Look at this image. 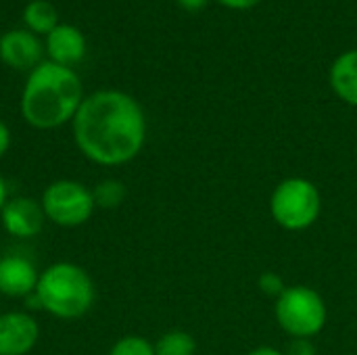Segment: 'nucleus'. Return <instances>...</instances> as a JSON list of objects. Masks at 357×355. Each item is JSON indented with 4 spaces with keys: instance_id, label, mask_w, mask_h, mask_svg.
I'll list each match as a JSON object with an SVG mask.
<instances>
[{
    "instance_id": "obj_1",
    "label": "nucleus",
    "mask_w": 357,
    "mask_h": 355,
    "mask_svg": "<svg viewBox=\"0 0 357 355\" xmlns=\"http://www.w3.org/2000/svg\"><path fill=\"white\" fill-rule=\"evenodd\" d=\"M71 123L82 155L105 167L130 163L146 140L142 107L119 90H100L86 96Z\"/></svg>"
},
{
    "instance_id": "obj_22",
    "label": "nucleus",
    "mask_w": 357,
    "mask_h": 355,
    "mask_svg": "<svg viewBox=\"0 0 357 355\" xmlns=\"http://www.w3.org/2000/svg\"><path fill=\"white\" fill-rule=\"evenodd\" d=\"M247 355H284V352H280L276 347H270V345H261V347L251 349Z\"/></svg>"
},
{
    "instance_id": "obj_14",
    "label": "nucleus",
    "mask_w": 357,
    "mask_h": 355,
    "mask_svg": "<svg viewBox=\"0 0 357 355\" xmlns=\"http://www.w3.org/2000/svg\"><path fill=\"white\" fill-rule=\"evenodd\" d=\"M155 345V355H195L197 341L186 331H167L163 333Z\"/></svg>"
},
{
    "instance_id": "obj_10",
    "label": "nucleus",
    "mask_w": 357,
    "mask_h": 355,
    "mask_svg": "<svg viewBox=\"0 0 357 355\" xmlns=\"http://www.w3.org/2000/svg\"><path fill=\"white\" fill-rule=\"evenodd\" d=\"M42 46L31 31L15 29L0 40V59L15 69H36L40 65Z\"/></svg>"
},
{
    "instance_id": "obj_8",
    "label": "nucleus",
    "mask_w": 357,
    "mask_h": 355,
    "mask_svg": "<svg viewBox=\"0 0 357 355\" xmlns=\"http://www.w3.org/2000/svg\"><path fill=\"white\" fill-rule=\"evenodd\" d=\"M40 339L38 322L25 312L0 314V355H27Z\"/></svg>"
},
{
    "instance_id": "obj_9",
    "label": "nucleus",
    "mask_w": 357,
    "mask_h": 355,
    "mask_svg": "<svg viewBox=\"0 0 357 355\" xmlns=\"http://www.w3.org/2000/svg\"><path fill=\"white\" fill-rule=\"evenodd\" d=\"M38 278L40 274L31 259L17 253L0 257V295L13 299H27L36 293Z\"/></svg>"
},
{
    "instance_id": "obj_6",
    "label": "nucleus",
    "mask_w": 357,
    "mask_h": 355,
    "mask_svg": "<svg viewBox=\"0 0 357 355\" xmlns=\"http://www.w3.org/2000/svg\"><path fill=\"white\" fill-rule=\"evenodd\" d=\"M40 203L46 220L61 228H77L86 224L96 209L92 188L77 180H54L42 192Z\"/></svg>"
},
{
    "instance_id": "obj_12",
    "label": "nucleus",
    "mask_w": 357,
    "mask_h": 355,
    "mask_svg": "<svg viewBox=\"0 0 357 355\" xmlns=\"http://www.w3.org/2000/svg\"><path fill=\"white\" fill-rule=\"evenodd\" d=\"M331 86L343 103L357 107V50H347L335 59L331 67Z\"/></svg>"
},
{
    "instance_id": "obj_3",
    "label": "nucleus",
    "mask_w": 357,
    "mask_h": 355,
    "mask_svg": "<svg viewBox=\"0 0 357 355\" xmlns=\"http://www.w3.org/2000/svg\"><path fill=\"white\" fill-rule=\"evenodd\" d=\"M33 295L42 312L59 320H77L92 310L96 301V287L82 266L56 262L40 272Z\"/></svg>"
},
{
    "instance_id": "obj_5",
    "label": "nucleus",
    "mask_w": 357,
    "mask_h": 355,
    "mask_svg": "<svg viewBox=\"0 0 357 355\" xmlns=\"http://www.w3.org/2000/svg\"><path fill=\"white\" fill-rule=\"evenodd\" d=\"M278 326L291 339H312L326 326L328 310L324 297L305 285L287 287L274 303Z\"/></svg>"
},
{
    "instance_id": "obj_7",
    "label": "nucleus",
    "mask_w": 357,
    "mask_h": 355,
    "mask_svg": "<svg viewBox=\"0 0 357 355\" xmlns=\"http://www.w3.org/2000/svg\"><path fill=\"white\" fill-rule=\"evenodd\" d=\"M2 228L15 239H33L42 232L46 213L42 203L31 197H13L0 211Z\"/></svg>"
},
{
    "instance_id": "obj_17",
    "label": "nucleus",
    "mask_w": 357,
    "mask_h": 355,
    "mask_svg": "<svg viewBox=\"0 0 357 355\" xmlns=\"http://www.w3.org/2000/svg\"><path fill=\"white\" fill-rule=\"evenodd\" d=\"M257 287L264 295L272 297V299H278L284 291H287V285L282 280L280 274L276 272H264L259 278H257Z\"/></svg>"
},
{
    "instance_id": "obj_15",
    "label": "nucleus",
    "mask_w": 357,
    "mask_h": 355,
    "mask_svg": "<svg viewBox=\"0 0 357 355\" xmlns=\"http://www.w3.org/2000/svg\"><path fill=\"white\" fill-rule=\"evenodd\" d=\"M92 197H94V203L98 209H117L126 201L128 190L121 180L107 178V180H100L92 188Z\"/></svg>"
},
{
    "instance_id": "obj_20",
    "label": "nucleus",
    "mask_w": 357,
    "mask_h": 355,
    "mask_svg": "<svg viewBox=\"0 0 357 355\" xmlns=\"http://www.w3.org/2000/svg\"><path fill=\"white\" fill-rule=\"evenodd\" d=\"M8 149H10V130L6 128L4 121H0V159L6 155Z\"/></svg>"
},
{
    "instance_id": "obj_11",
    "label": "nucleus",
    "mask_w": 357,
    "mask_h": 355,
    "mask_svg": "<svg viewBox=\"0 0 357 355\" xmlns=\"http://www.w3.org/2000/svg\"><path fill=\"white\" fill-rule=\"evenodd\" d=\"M86 52V38L73 25H56L48 33V54L52 63L71 67L82 61Z\"/></svg>"
},
{
    "instance_id": "obj_18",
    "label": "nucleus",
    "mask_w": 357,
    "mask_h": 355,
    "mask_svg": "<svg viewBox=\"0 0 357 355\" xmlns=\"http://www.w3.org/2000/svg\"><path fill=\"white\" fill-rule=\"evenodd\" d=\"M284 355H316V347L312 339H291Z\"/></svg>"
},
{
    "instance_id": "obj_2",
    "label": "nucleus",
    "mask_w": 357,
    "mask_h": 355,
    "mask_svg": "<svg viewBox=\"0 0 357 355\" xmlns=\"http://www.w3.org/2000/svg\"><path fill=\"white\" fill-rule=\"evenodd\" d=\"M82 100L84 90L75 71L48 61L31 69L21 96V113L29 126L52 130L73 121Z\"/></svg>"
},
{
    "instance_id": "obj_16",
    "label": "nucleus",
    "mask_w": 357,
    "mask_h": 355,
    "mask_svg": "<svg viewBox=\"0 0 357 355\" xmlns=\"http://www.w3.org/2000/svg\"><path fill=\"white\" fill-rule=\"evenodd\" d=\"M109 355H155V345L140 335H126L111 347Z\"/></svg>"
},
{
    "instance_id": "obj_13",
    "label": "nucleus",
    "mask_w": 357,
    "mask_h": 355,
    "mask_svg": "<svg viewBox=\"0 0 357 355\" xmlns=\"http://www.w3.org/2000/svg\"><path fill=\"white\" fill-rule=\"evenodd\" d=\"M23 19L31 31L38 33H50L59 23H56V10L50 2L46 0H31L23 13Z\"/></svg>"
},
{
    "instance_id": "obj_21",
    "label": "nucleus",
    "mask_w": 357,
    "mask_h": 355,
    "mask_svg": "<svg viewBox=\"0 0 357 355\" xmlns=\"http://www.w3.org/2000/svg\"><path fill=\"white\" fill-rule=\"evenodd\" d=\"M178 4H180L182 8L190 10V13H197V10H201V8L207 4V0H178Z\"/></svg>"
},
{
    "instance_id": "obj_4",
    "label": "nucleus",
    "mask_w": 357,
    "mask_h": 355,
    "mask_svg": "<svg viewBox=\"0 0 357 355\" xmlns=\"http://www.w3.org/2000/svg\"><path fill=\"white\" fill-rule=\"evenodd\" d=\"M270 213L272 220L289 232L307 230L322 213V195L307 178H284L270 197Z\"/></svg>"
},
{
    "instance_id": "obj_19",
    "label": "nucleus",
    "mask_w": 357,
    "mask_h": 355,
    "mask_svg": "<svg viewBox=\"0 0 357 355\" xmlns=\"http://www.w3.org/2000/svg\"><path fill=\"white\" fill-rule=\"evenodd\" d=\"M218 2L228 8H234V10H247V8H253L261 0H218Z\"/></svg>"
},
{
    "instance_id": "obj_23",
    "label": "nucleus",
    "mask_w": 357,
    "mask_h": 355,
    "mask_svg": "<svg viewBox=\"0 0 357 355\" xmlns=\"http://www.w3.org/2000/svg\"><path fill=\"white\" fill-rule=\"evenodd\" d=\"M6 201H8V190H6V182H4V178L0 174V211H2V207H4Z\"/></svg>"
}]
</instances>
